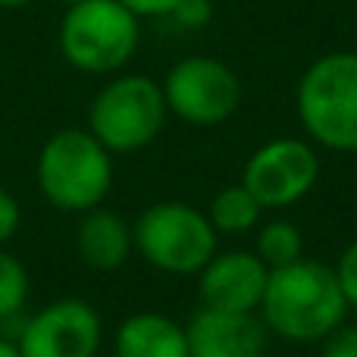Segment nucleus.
Instances as JSON below:
<instances>
[{"instance_id": "f257e3e1", "label": "nucleus", "mask_w": 357, "mask_h": 357, "mask_svg": "<svg viewBox=\"0 0 357 357\" xmlns=\"http://www.w3.org/2000/svg\"><path fill=\"white\" fill-rule=\"evenodd\" d=\"M345 314L348 301L342 295L335 270L307 257L273 270L260 301L264 326L295 345L323 342L345 323Z\"/></svg>"}, {"instance_id": "f03ea898", "label": "nucleus", "mask_w": 357, "mask_h": 357, "mask_svg": "<svg viewBox=\"0 0 357 357\" xmlns=\"http://www.w3.org/2000/svg\"><path fill=\"white\" fill-rule=\"evenodd\" d=\"M35 185L60 213H88L104 207L113 188V154L88 129H60L41 144Z\"/></svg>"}, {"instance_id": "7ed1b4c3", "label": "nucleus", "mask_w": 357, "mask_h": 357, "mask_svg": "<svg viewBox=\"0 0 357 357\" xmlns=\"http://www.w3.org/2000/svg\"><path fill=\"white\" fill-rule=\"evenodd\" d=\"M295 110L314 144L357 154V50H333L310 63L298 82Z\"/></svg>"}, {"instance_id": "20e7f679", "label": "nucleus", "mask_w": 357, "mask_h": 357, "mask_svg": "<svg viewBox=\"0 0 357 357\" xmlns=\"http://www.w3.org/2000/svg\"><path fill=\"white\" fill-rule=\"evenodd\" d=\"M142 41V22L119 0H82L66 6L60 19L63 60L88 75L119 73L135 56Z\"/></svg>"}, {"instance_id": "39448f33", "label": "nucleus", "mask_w": 357, "mask_h": 357, "mask_svg": "<svg viewBox=\"0 0 357 357\" xmlns=\"http://www.w3.org/2000/svg\"><path fill=\"white\" fill-rule=\"evenodd\" d=\"M142 260L167 276H197L220 251V235L207 213L185 201H157L132 226Z\"/></svg>"}, {"instance_id": "423d86ee", "label": "nucleus", "mask_w": 357, "mask_h": 357, "mask_svg": "<svg viewBox=\"0 0 357 357\" xmlns=\"http://www.w3.org/2000/svg\"><path fill=\"white\" fill-rule=\"evenodd\" d=\"M167 116L160 82L148 75H116L94 94L85 129L110 154H135L157 142Z\"/></svg>"}, {"instance_id": "0eeeda50", "label": "nucleus", "mask_w": 357, "mask_h": 357, "mask_svg": "<svg viewBox=\"0 0 357 357\" xmlns=\"http://www.w3.org/2000/svg\"><path fill=\"white\" fill-rule=\"evenodd\" d=\"M167 110L188 126H220L241 104L238 75L216 56H185L160 82Z\"/></svg>"}, {"instance_id": "6e6552de", "label": "nucleus", "mask_w": 357, "mask_h": 357, "mask_svg": "<svg viewBox=\"0 0 357 357\" xmlns=\"http://www.w3.org/2000/svg\"><path fill=\"white\" fill-rule=\"evenodd\" d=\"M22 357H98L104 345V320L82 298H60L25 317L16 329Z\"/></svg>"}, {"instance_id": "1a4fd4ad", "label": "nucleus", "mask_w": 357, "mask_h": 357, "mask_svg": "<svg viewBox=\"0 0 357 357\" xmlns=\"http://www.w3.org/2000/svg\"><path fill=\"white\" fill-rule=\"evenodd\" d=\"M320 178V157L304 138H273L245 163L241 185L264 210H285L304 201Z\"/></svg>"}, {"instance_id": "9d476101", "label": "nucleus", "mask_w": 357, "mask_h": 357, "mask_svg": "<svg viewBox=\"0 0 357 357\" xmlns=\"http://www.w3.org/2000/svg\"><path fill=\"white\" fill-rule=\"evenodd\" d=\"M270 270L254 251H216L197 273V295L204 307L257 314L264 301Z\"/></svg>"}, {"instance_id": "9b49d317", "label": "nucleus", "mask_w": 357, "mask_h": 357, "mask_svg": "<svg viewBox=\"0 0 357 357\" xmlns=\"http://www.w3.org/2000/svg\"><path fill=\"white\" fill-rule=\"evenodd\" d=\"M257 314L204 307L185 326L188 357H260L266 348V333Z\"/></svg>"}, {"instance_id": "f8f14e48", "label": "nucleus", "mask_w": 357, "mask_h": 357, "mask_svg": "<svg viewBox=\"0 0 357 357\" xmlns=\"http://www.w3.org/2000/svg\"><path fill=\"white\" fill-rule=\"evenodd\" d=\"M75 251L88 270L113 273L129 264L132 251H135L132 226L113 210L94 207L82 213L79 232H75Z\"/></svg>"}, {"instance_id": "ddd939ff", "label": "nucleus", "mask_w": 357, "mask_h": 357, "mask_svg": "<svg viewBox=\"0 0 357 357\" xmlns=\"http://www.w3.org/2000/svg\"><path fill=\"white\" fill-rule=\"evenodd\" d=\"M113 357H188V335L173 317L138 310L113 333Z\"/></svg>"}, {"instance_id": "4468645a", "label": "nucleus", "mask_w": 357, "mask_h": 357, "mask_svg": "<svg viewBox=\"0 0 357 357\" xmlns=\"http://www.w3.org/2000/svg\"><path fill=\"white\" fill-rule=\"evenodd\" d=\"M204 213H207L210 226L216 229V235H245L260 226L264 207H260L257 197L238 182V185H226L222 191H216Z\"/></svg>"}, {"instance_id": "2eb2a0df", "label": "nucleus", "mask_w": 357, "mask_h": 357, "mask_svg": "<svg viewBox=\"0 0 357 357\" xmlns=\"http://www.w3.org/2000/svg\"><path fill=\"white\" fill-rule=\"evenodd\" d=\"M254 254L264 260L266 270H282L304 257V235L291 220L260 222L254 235Z\"/></svg>"}, {"instance_id": "dca6fc26", "label": "nucleus", "mask_w": 357, "mask_h": 357, "mask_svg": "<svg viewBox=\"0 0 357 357\" xmlns=\"http://www.w3.org/2000/svg\"><path fill=\"white\" fill-rule=\"evenodd\" d=\"M29 295H31V279L25 264L13 251L0 248V326L19 329V323L25 320L22 314L29 307Z\"/></svg>"}, {"instance_id": "f3484780", "label": "nucleus", "mask_w": 357, "mask_h": 357, "mask_svg": "<svg viewBox=\"0 0 357 357\" xmlns=\"http://www.w3.org/2000/svg\"><path fill=\"white\" fill-rule=\"evenodd\" d=\"M335 279H339L342 285V295H345L348 307L357 310V241H351V245L342 251V257L335 260Z\"/></svg>"}, {"instance_id": "a211bd4d", "label": "nucleus", "mask_w": 357, "mask_h": 357, "mask_svg": "<svg viewBox=\"0 0 357 357\" xmlns=\"http://www.w3.org/2000/svg\"><path fill=\"white\" fill-rule=\"evenodd\" d=\"M19 226H22V207H19L16 195L0 185V248H6L16 238Z\"/></svg>"}, {"instance_id": "6ab92c4d", "label": "nucleus", "mask_w": 357, "mask_h": 357, "mask_svg": "<svg viewBox=\"0 0 357 357\" xmlns=\"http://www.w3.org/2000/svg\"><path fill=\"white\" fill-rule=\"evenodd\" d=\"M169 16L185 29H204L213 16V6H210V0H178Z\"/></svg>"}, {"instance_id": "aec40b11", "label": "nucleus", "mask_w": 357, "mask_h": 357, "mask_svg": "<svg viewBox=\"0 0 357 357\" xmlns=\"http://www.w3.org/2000/svg\"><path fill=\"white\" fill-rule=\"evenodd\" d=\"M320 357H357V326H345L342 323L339 329H333L323 339Z\"/></svg>"}, {"instance_id": "412c9836", "label": "nucleus", "mask_w": 357, "mask_h": 357, "mask_svg": "<svg viewBox=\"0 0 357 357\" xmlns=\"http://www.w3.org/2000/svg\"><path fill=\"white\" fill-rule=\"evenodd\" d=\"M119 3L129 6L138 19H160L176 10L178 0H119Z\"/></svg>"}, {"instance_id": "4be33fe9", "label": "nucleus", "mask_w": 357, "mask_h": 357, "mask_svg": "<svg viewBox=\"0 0 357 357\" xmlns=\"http://www.w3.org/2000/svg\"><path fill=\"white\" fill-rule=\"evenodd\" d=\"M0 357H22L16 339H13V335H6V333H0Z\"/></svg>"}, {"instance_id": "5701e85b", "label": "nucleus", "mask_w": 357, "mask_h": 357, "mask_svg": "<svg viewBox=\"0 0 357 357\" xmlns=\"http://www.w3.org/2000/svg\"><path fill=\"white\" fill-rule=\"evenodd\" d=\"M31 0H0V6L3 10H19V6H29Z\"/></svg>"}, {"instance_id": "b1692460", "label": "nucleus", "mask_w": 357, "mask_h": 357, "mask_svg": "<svg viewBox=\"0 0 357 357\" xmlns=\"http://www.w3.org/2000/svg\"><path fill=\"white\" fill-rule=\"evenodd\" d=\"M63 3H66V6H73V3H82V0H63Z\"/></svg>"}]
</instances>
